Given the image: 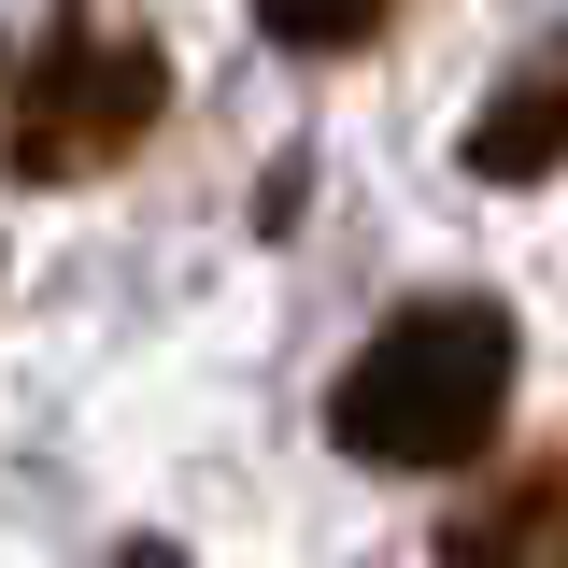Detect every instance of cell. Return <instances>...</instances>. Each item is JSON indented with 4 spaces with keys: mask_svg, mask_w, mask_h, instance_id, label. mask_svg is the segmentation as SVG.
<instances>
[{
    "mask_svg": "<svg viewBox=\"0 0 568 568\" xmlns=\"http://www.w3.org/2000/svg\"><path fill=\"white\" fill-rule=\"evenodd\" d=\"M568 555V469H497L484 497L440 511V568H555Z\"/></svg>",
    "mask_w": 568,
    "mask_h": 568,
    "instance_id": "obj_4",
    "label": "cell"
},
{
    "mask_svg": "<svg viewBox=\"0 0 568 568\" xmlns=\"http://www.w3.org/2000/svg\"><path fill=\"white\" fill-rule=\"evenodd\" d=\"M384 14H398V0H256V29H271L284 58H355Z\"/></svg>",
    "mask_w": 568,
    "mask_h": 568,
    "instance_id": "obj_5",
    "label": "cell"
},
{
    "mask_svg": "<svg viewBox=\"0 0 568 568\" xmlns=\"http://www.w3.org/2000/svg\"><path fill=\"white\" fill-rule=\"evenodd\" d=\"M469 171H484V185H555V171H568V29H540V43L484 85Z\"/></svg>",
    "mask_w": 568,
    "mask_h": 568,
    "instance_id": "obj_3",
    "label": "cell"
},
{
    "mask_svg": "<svg viewBox=\"0 0 568 568\" xmlns=\"http://www.w3.org/2000/svg\"><path fill=\"white\" fill-rule=\"evenodd\" d=\"M156 114H171L156 29H142L129 0H58V29L14 71L0 156H14V185H100V171H129L142 142H156Z\"/></svg>",
    "mask_w": 568,
    "mask_h": 568,
    "instance_id": "obj_2",
    "label": "cell"
},
{
    "mask_svg": "<svg viewBox=\"0 0 568 568\" xmlns=\"http://www.w3.org/2000/svg\"><path fill=\"white\" fill-rule=\"evenodd\" d=\"M511 313H497L484 284H440V298H398L369 342L342 355V384H327V440H342L355 469H484L497 426H511Z\"/></svg>",
    "mask_w": 568,
    "mask_h": 568,
    "instance_id": "obj_1",
    "label": "cell"
},
{
    "mask_svg": "<svg viewBox=\"0 0 568 568\" xmlns=\"http://www.w3.org/2000/svg\"><path fill=\"white\" fill-rule=\"evenodd\" d=\"M100 568H185V555H171V540H114Z\"/></svg>",
    "mask_w": 568,
    "mask_h": 568,
    "instance_id": "obj_6",
    "label": "cell"
}]
</instances>
